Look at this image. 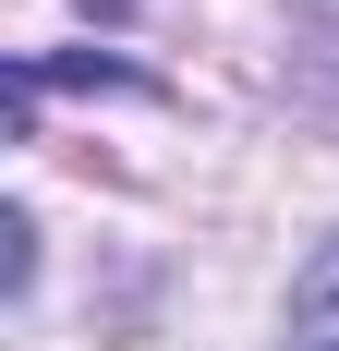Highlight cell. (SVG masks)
<instances>
[{
    "label": "cell",
    "instance_id": "obj_1",
    "mask_svg": "<svg viewBox=\"0 0 339 351\" xmlns=\"http://www.w3.org/2000/svg\"><path fill=\"white\" fill-rule=\"evenodd\" d=\"M291 315H303V339H315V351H339V243L291 279Z\"/></svg>",
    "mask_w": 339,
    "mask_h": 351
}]
</instances>
